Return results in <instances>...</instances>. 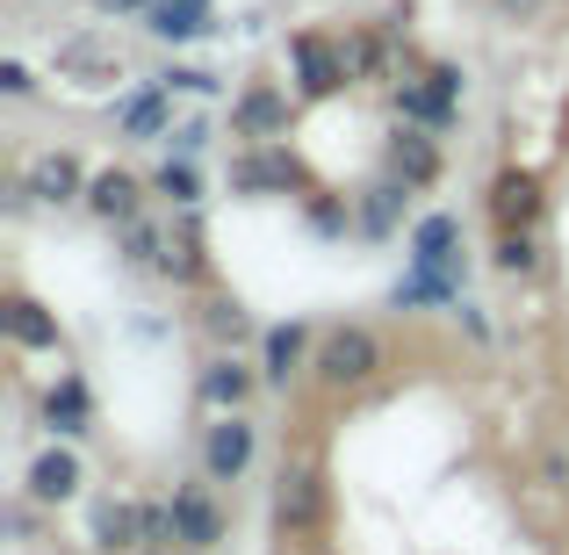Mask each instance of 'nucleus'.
Instances as JSON below:
<instances>
[{
	"mask_svg": "<svg viewBox=\"0 0 569 555\" xmlns=\"http://www.w3.org/2000/svg\"><path fill=\"white\" fill-rule=\"evenodd\" d=\"M22 195H37V202H80L87 195V174L72 152H37L22 174Z\"/></svg>",
	"mask_w": 569,
	"mask_h": 555,
	"instance_id": "obj_12",
	"label": "nucleus"
},
{
	"mask_svg": "<svg viewBox=\"0 0 569 555\" xmlns=\"http://www.w3.org/2000/svg\"><path fill=\"white\" fill-rule=\"evenodd\" d=\"M403 252H411L418 275L461 281V217H455V209H432V217H418L411 238H403Z\"/></svg>",
	"mask_w": 569,
	"mask_h": 555,
	"instance_id": "obj_2",
	"label": "nucleus"
},
{
	"mask_svg": "<svg viewBox=\"0 0 569 555\" xmlns=\"http://www.w3.org/2000/svg\"><path fill=\"white\" fill-rule=\"evenodd\" d=\"M498 275H533L541 267V246H533V231H498Z\"/></svg>",
	"mask_w": 569,
	"mask_h": 555,
	"instance_id": "obj_23",
	"label": "nucleus"
},
{
	"mask_svg": "<svg viewBox=\"0 0 569 555\" xmlns=\"http://www.w3.org/2000/svg\"><path fill=\"white\" fill-rule=\"evenodd\" d=\"M80 484H87V469H80L72 447H43V455L29 462V505H72Z\"/></svg>",
	"mask_w": 569,
	"mask_h": 555,
	"instance_id": "obj_7",
	"label": "nucleus"
},
{
	"mask_svg": "<svg viewBox=\"0 0 569 555\" xmlns=\"http://www.w3.org/2000/svg\"><path fill=\"white\" fill-rule=\"evenodd\" d=\"M101 8H116V14H123V8H152V0H101Z\"/></svg>",
	"mask_w": 569,
	"mask_h": 555,
	"instance_id": "obj_33",
	"label": "nucleus"
},
{
	"mask_svg": "<svg viewBox=\"0 0 569 555\" xmlns=\"http://www.w3.org/2000/svg\"><path fill=\"white\" fill-rule=\"evenodd\" d=\"M130 555H167V548H130Z\"/></svg>",
	"mask_w": 569,
	"mask_h": 555,
	"instance_id": "obj_34",
	"label": "nucleus"
},
{
	"mask_svg": "<svg viewBox=\"0 0 569 555\" xmlns=\"http://www.w3.org/2000/svg\"><path fill=\"white\" fill-rule=\"evenodd\" d=\"M87 542L94 548H144V505H116V498H101L94 505V519H87Z\"/></svg>",
	"mask_w": 569,
	"mask_h": 555,
	"instance_id": "obj_15",
	"label": "nucleus"
},
{
	"mask_svg": "<svg viewBox=\"0 0 569 555\" xmlns=\"http://www.w3.org/2000/svg\"><path fill=\"white\" fill-rule=\"evenodd\" d=\"M403 195H411V188H376V195H368V231H389V224H397Z\"/></svg>",
	"mask_w": 569,
	"mask_h": 555,
	"instance_id": "obj_28",
	"label": "nucleus"
},
{
	"mask_svg": "<svg viewBox=\"0 0 569 555\" xmlns=\"http://www.w3.org/2000/svg\"><path fill=\"white\" fill-rule=\"evenodd\" d=\"M202 333L217 339V347H231V354H238V347L252 339V318L231 304V296H217V304H202Z\"/></svg>",
	"mask_w": 569,
	"mask_h": 555,
	"instance_id": "obj_20",
	"label": "nucleus"
},
{
	"mask_svg": "<svg viewBox=\"0 0 569 555\" xmlns=\"http://www.w3.org/2000/svg\"><path fill=\"white\" fill-rule=\"evenodd\" d=\"M116 130H123V138H138V145L173 138V95L159 80L138 87V95H123V101H116Z\"/></svg>",
	"mask_w": 569,
	"mask_h": 555,
	"instance_id": "obj_9",
	"label": "nucleus"
},
{
	"mask_svg": "<svg viewBox=\"0 0 569 555\" xmlns=\"http://www.w3.org/2000/svg\"><path fill=\"white\" fill-rule=\"evenodd\" d=\"M490 217H498V231H533V224H541V181L505 167L498 181H490Z\"/></svg>",
	"mask_w": 569,
	"mask_h": 555,
	"instance_id": "obj_10",
	"label": "nucleus"
},
{
	"mask_svg": "<svg viewBox=\"0 0 569 555\" xmlns=\"http://www.w3.org/2000/svg\"><path fill=\"white\" fill-rule=\"evenodd\" d=\"M58 66H66V72H116V51L94 43V37H72L66 51H58Z\"/></svg>",
	"mask_w": 569,
	"mask_h": 555,
	"instance_id": "obj_24",
	"label": "nucleus"
},
{
	"mask_svg": "<svg viewBox=\"0 0 569 555\" xmlns=\"http://www.w3.org/2000/svg\"><path fill=\"white\" fill-rule=\"evenodd\" d=\"M167 505H173V542L181 548H217L223 542V513H217V498H209L202 484H181Z\"/></svg>",
	"mask_w": 569,
	"mask_h": 555,
	"instance_id": "obj_8",
	"label": "nucleus"
},
{
	"mask_svg": "<svg viewBox=\"0 0 569 555\" xmlns=\"http://www.w3.org/2000/svg\"><path fill=\"white\" fill-rule=\"evenodd\" d=\"M498 8H505V14H519V22H527V14H541L548 0H498Z\"/></svg>",
	"mask_w": 569,
	"mask_h": 555,
	"instance_id": "obj_32",
	"label": "nucleus"
},
{
	"mask_svg": "<svg viewBox=\"0 0 569 555\" xmlns=\"http://www.w3.org/2000/svg\"><path fill=\"white\" fill-rule=\"evenodd\" d=\"M152 195H167L173 209H194V202H202V174H194V159H167V167L152 174Z\"/></svg>",
	"mask_w": 569,
	"mask_h": 555,
	"instance_id": "obj_21",
	"label": "nucleus"
},
{
	"mask_svg": "<svg viewBox=\"0 0 569 555\" xmlns=\"http://www.w3.org/2000/svg\"><path fill=\"white\" fill-rule=\"evenodd\" d=\"M303 347H310V333H303V325H274V333H267L260 339V375H267V383H289V375L296 368H303Z\"/></svg>",
	"mask_w": 569,
	"mask_h": 555,
	"instance_id": "obj_17",
	"label": "nucleus"
},
{
	"mask_svg": "<svg viewBox=\"0 0 569 555\" xmlns=\"http://www.w3.org/2000/svg\"><path fill=\"white\" fill-rule=\"evenodd\" d=\"M274 519L289 534H310L325 519V484H318V469H303V462H296V469H281V484H274Z\"/></svg>",
	"mask_w": 569,
	"mask_h": 555,
	"instance_id": "obj_6",
	"label": "nucleus"
},
{
	"mask_svg": "<svg viewBox=\"0 0 569 555\" xmlns=\"http://www.w3.org/2000/svg\"><path fill=\"white\" fill-rule=\"evenodd\" d=\"M289 66H296V80H303V95H339V87L353 80L347 51H339L332 37H318V29H296L289 37Z\"/></svg>",
	"mask_w": 569,
	"mask_h": 555,
	"instance_id": "obj_4",
	"label": "nucleus"
},
{
	"mask_svg": "<svg viewBox=\"0 0 569 555\" xmlns=\"http://www.w3.org/2000/svg\"><path fill=\"white\" fill-rule=\"evenodd\" d=\"M159 87H167V95L209 101V95H217V72H202V66H167V72H159Z\"/></svg>",
	"mask_w": 569,
	"mask_h": 555,
	"instance_id": "obj_26",
	"label": "nucleus"
},
{
	"mask_svg": "<svg viewBox=\"0 0 569 555\" xmlns=\"http://www.w3.org/2000/svg\"><path fill=\"white\" fill-rule=\"evenodd\" d=\"M426 80H432V87H418V80H403V87H397V109H403V116H411V123H426V130H440V123H447V116H455V101H461V72H455V66H432V72H426Z\"/></svg>",
	"mask_w": 569,
	"mask_h": 555,
	"instance_id": "obj_5",
	"label": "nucleus"
},
{
	"mask_svg": "<svg viewBox=\"0 0 569 555\" xmlns=\"http://www.w3.org/2000/svg\"><path fill=\"white\" fill-rule=\"evenodd\" d=\"M397 174H403V188H426L432 174H440V145L426 138V130H397Z\"/></svg>",
	"mask_w": 569,
	"mask_h": 555,
	"instance_id": "obj_18",
	"label": "nucleus"
},
{
	"mask_svg": "<svg viewBox=\"0 0 569 555\" xmlns=\"http://www.w3.org/2000/svg\"><path fill=\"white\" fill-rule=\"evenodd\" d=\"M87 209H94L101 224H116V231H130V224L144 217V181L138 174H94V181H87Z\"/></svg>",
	"mask_w": 569,
	"mask_h": 555,
	"instance_id": "obj_11",
	"label": "nucleus"
},
{
	"mask_svg": "<svg viewBox=\"0 0 569 555\" xmlns=\"http://www.w3.org/2000/svg\"><path fill=\"white\" fill-rule=\"evenodd\" d=\"M382 375V339L368 325H332L318 339V383L325 389H361Z\"/></svg>",
	"mask_w": 569,
	"mask_h": 555,
	"instance_id": "obj_1",
	"label": "nucleus"
},
{
	"mask_svg": "<svg viewBox=\"0 0 569 555\" xmlns=\"http://www.w3.org/2000/svg\"><path fill=\"white\" fill-rule=\"evenodd\" d=\"M0 87H8L14 101H22V95H37V80H29V66H22V58H8V66H0Z\"/></svg>",
	"mask_w": 569,
	"mask_h": 555,
	"instance_id": "obj_30",
	"label": "nucleus"
},
{
	"mask_svg": "<svg viewBox=\"0 0 569 555\" xmlns=\"http://www.w3.org/2000/svg\"><path fill=\"white\" fill-rule=\"evenodd\" d=\"M43 418H51V433H87V383L80 375H66V383L51 389V397H43Z\"/></svg>",
	"mask_w": 569,
	"mask_h": 555,
	"instance_id": "obj_19",
	"label": "nucleus"
},
{
	"mask_svg": "<svg viewBox=\"0 0 569 555\" xmlns=\"http://www.w3.org/2000/svg\"><path fill=\"white\" fill-rule=\"evenodd\" d=\"M246 397H252V368L238 361L231 347H217L202 361V404L209 412H246Z\"/></svg>",
	"mask_w": 569,
	"mask_h": 555,
	"instance_id": "obj_14",
	"label": "nucleus"
},
{
	"mask_svg": "<svg viewBox=\"0 0 569 555\" xmlns=\"http://www.w3.org/2000/svg\"><path fill=\"white\" fill-rule=\"evenodd\" d=\"M289 181V159L281 152H260V159H246V167L231 174V188H281Z\"/></svg>",
	"mask_w": 569,
	"mask_h": 555,
	"instance_id": "obj_25",
	"label": "nucleus"
},
{
	"mask_svg": "<svg viewBox=\"0 0 569 555\" xmlns=\"http://www.w3.org/2000/svg\"><path fill=\"white\" fill-rule=\"evenodd\" d=\"M281 123H289V95H281V87H246V95L231 101V138L267 145Z\"/></svg>",
	"mask_w": 569,
	"mask_h": 555,
	"instance_id": "obj_13",
	"label": "nucleus"
},
{
	"mask_svg": "<svg viewBox=\"0 0 569 555\" xmlns=\"http://www.w3.org/2000/svg\"><path fill=\"white\" fill-rule=\"evenodd\" d=\"M8 339H14V347H58V318H43L37 304L14 296V304H8Z\"/></svg>",
	"mask_w": 569,
	"mask_h": 555,
	"instance_id": "obj_22",
	"label": "nucleus"
},
{
	"mask_svg": "<svg viewBox=\"0 0 569 555\" xmlns=\"http://www.w3.org/2000/svg\"><path fill=\"white\" fill-rule=\"evenodd\" d=\"M167 145H173V152H181V159H202V152H209V123H202V116H194V123H181V130H173Z\"/></svg>",
	"mask_w": 569,
	"mask_h": 555,
	"instance_id": "obj_29",
	"label": "nucleus"
},
{
	"mask_svg": "<svg viewBox=\"0 0 569 555\" xmlns=\"http://www.w3.org/2000/svg\"><path fill=\"white\" fill-rule=\"evenodd\" d=\"M455 318H461V333H469V339H490V325H483V310H476V304H461V296H455Z\"/></svg>",
	"mask_w": 569,
	"mask_h": 555,
	"instance_id": "obj_31",
	"label": "nucleus"
},
{
	"mask_svg": "<svg viewBox=\"0 0 569 555\" xmlns=\"http://www.w3.org/2000/svg\"><path fill=\"white\" fill-rule=\"evenodd\" d=\"M252 455H260V433H252V418H246V412H217V426H209V440H202L209 484H238V476L252 469Z\"/></svg>",
	"mask_w": 569,
	"mask_h": 555,
	"instance_id": "obj_3",
	"label": "nucleus"
},
{
	"mask_svg": "<svg viewBox=\"0 0 569 555\" xmlns=\"http://www.w3.org/2000/svg\"><path fill=\"white\" fill-rule=\"evenodd\" d=\"M339 51H347V72H368V80L382 72V37H368V29H353V37H339Z\"/></svg>",
	"mask_w": 569,
	"mask_h": 555,
	"instance_id": "obj_27",
	"label": "nucleus"
},
{
	"mask_svg": "<svg viewBox=\"0 0 569 555\" xmlns=\"http://www.w3.org/2000/svg\"><path fill=\"white\" fill-rule=\"evenodd\" d=\"M144 29L167 37V43H188V37L209 29V0H152V8H144Z\"/></svg>",
	"mask_w": 569,
	"mask_h": 555,
	"instance_id": "obj_16",
	"label": "nucleus"
}]
</instances>
